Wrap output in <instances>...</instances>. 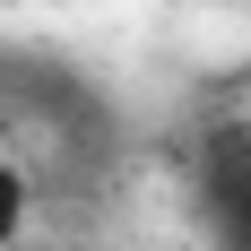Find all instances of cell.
Returning a JSON list of instances; mask_svg holds the SVG:
<instances>
[{"mask_svg":"<svg viewBox=\"0 0 251 251\" xmlns=\"http://www.w3.org/2000/svg\"><path fill=\"white\" fill-rule=\"evenodd\" d=\"M26 217H35V174H26L18 156H0V251H18Z\"/></svg>","mask_w":251,"mask_h":251,"instance_id":"obj_1","label":"cell"}]
</instances>
